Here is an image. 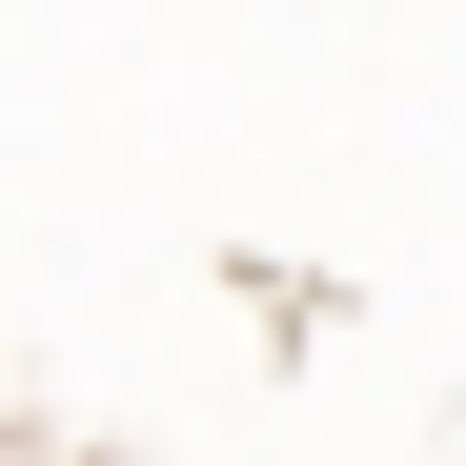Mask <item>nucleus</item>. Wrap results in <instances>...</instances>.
Instances as JSON below:
<instances>
[]
</instances>
